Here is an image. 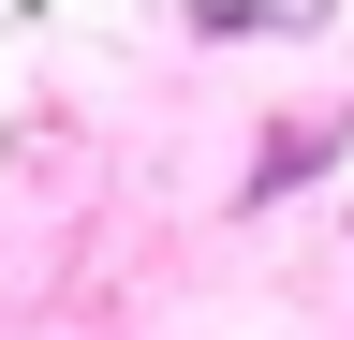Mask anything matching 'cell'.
<instances>
[{"label":"cell","instance_id":"cell-1","mask_svg":"<svg viewBox=\"0 0 354 340\" xmlns=\"http://www.w3.org/2000/svg\"><path fill=\"white\" fill-rule=\"evenodd\" d=\"M325 148H339V134H266V163H251V193H295V178H310Z\"/></svg>","mask_w":354,"mask_h":340}]
</instances>
